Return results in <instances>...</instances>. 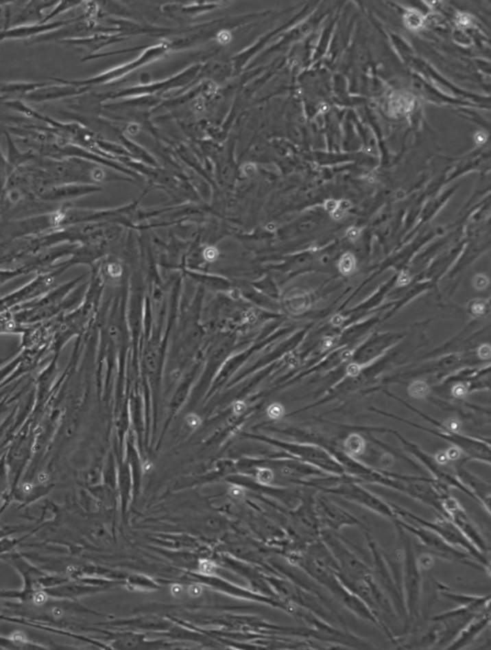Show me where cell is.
I'll return each mask as SVG.
<instances>
[{"label": "cell", "instance_id": "22", "mask_svg": "<svg viewBox=\"0 0 491 650\" xmlns=\"http://www.w3.org/2000/svg\"><path fill=\"white\" fill-rule=\"evenodd\" d=\"M283 413L284 410L283 406H279L278 404H273V406H270L268 409V414L271 418H280L281 416L283 415Z\"/></svg>", "mask_w": 491, "mask_h": 650}, {"label": "cell", "instance_id": "23", "mask_svg": "<svg viewBox=\"0 0 491 650\" xmlns=\"http://www.w3.org/2000/svg\"><path fill=\"white\" fill-rule=\"evenodd\" d=\"M474 286L475 288H477L479 290H482L483 288H487L488 285V280L487 277L483 275H477L475 276L473 280Z\"/></svg>", "mask_w": 491, "mask_h": 650}, {"label": "cell", "instance_id": "36", "mask_svg": "<svg viewBox=\"0 0 491 650\" xmlns=\"http://www.w3.org/2000/svg\"><path fill=\"white\" fill-rule=\"evenodd\" d=\"M246 406L244 403L242 402H238V403L235 404V410L237 413H242L245 410Z\"/></svg>", "mask_w": 491, "mask_h": 650}, {"label": "cell", "instance_id": "37", "mask_svg": "<svg viewBox=\"0 0 491 650\" xmlns=\"http://www.w3.org/2000/svg\"><path fill=\"white\" fill-rule=\"evenodd\" d=\"M331 213L332 218L337 219V220H338V219H341L344 216V211H342V209L339 208L335 209V211H332Z\"/></svg>", "mask_w": 491, "mask_h": 650}, {"label": "cell", "instance_id": "16", "mask_svg": "<svg viewBox=\"0 0 491 650\" xmlns=\"http://www.w3.org/2000/svg\"><path fill=\"white\" fill-rule=\"evenodd\" d=\"M404 21H405L406 25L410 29H414V30L420 28L424 23L422 14L416 11L407 12L405 16H404Z\"/></svg>", "mask_w": 491, "mask_h": 650}, {"label": "cell", "instance_id": "5", "mask_svg": "<svg viewBox=\"0 0 491 650\" xmlns=\"http://www.w3.org/2000/svg\"><path fill=\"white\" fill-rule=\"evenodd\" d=\"M394 507V510H396L397 517L400 518L402 520H405V521L415 522V524H418V526L425 527V529H430V531L435 532V534H438L440 538L444 539V540L450 544V545L455 546V548H462V550L466 551L473 559L480 563V564L483 566L488 572H490V556L483 555L482 553H480V551L464 536V534L459 531L458 527L455 526L453 522H452L451 520L448 519V518L444 516V515H440V517L437 518L434 521H429V520H425L423 519V518L416 516V515L413 514V513L410 511H407V510L400 509V508L396 507Z\"/></svg>", "mask_w": 491, "mask_h": 650}, {"label": "cell", "instance_id": "20", "mask_svg": "<svg viewBox=\"0 0 491 650\" xmlns=\"http://www.w3.org/2000/svg\"><path fill=\"white\" fill-rule=\"evenodd\" d=\"M256 478L261 485H270L274 480V474L269 469H261L257 473Z\"/></svg>", "mask_w": 491, "mask_h": 650}, {"label": "cell", "instance_id": "33", "mask_svg": "<svg viewBox=\"0 0 491 650\" xmlns=\"http://www.w3.org/2000/svg\"><path fill=\"white\" fill-rule=\"evenodd\" d=\"M171 592H172L173 596L180 598V596L182 594V586H180V585H174V586H172Z\"/></svg>", "mask_w": 491, "mask_h": 650}, {"label": "cell", "instance_id": "11", "mask_svg": "<svg viewBox=\"0 0 491 650\" xmlns=\"http://www.w3.org/2000/svg\"><path fill=\"white\" fill-rule=\"evenodd\" d=\"M69 21H50L48 23L34 24V25L14 26V27L0 29V43L5 40H26L40 37L43 34L52 32L69 23Z\"/></svg>", "mask_w": 491, "mask_h": 650}, {"label": "cell", "instance_id": "39", "mask_svg": "<svg viewBox=\"0 0 491 650\" xmlns=\"http://www.w3.org/2000/svg\"><path fill=\"white\" fill-rule=\"evenodd\" d=\"M348 372L350 375H357V373L359 372V368L357 367V365L351 364L348 368Z\"/></svg>", "mask_w": 491, "mask_h": 650}, {"label": "cell", "instance_id": "14", "mask_svg": "<svg viewBox=\"0 0 491 650\" xmlns=\"http://www.w3.org/2000/svg\"><path fill=\"white\" fill-rule=\"evenodd\" d=\"M345 446L346 451H348V454H350L351 456H358V454H362V452H364L365 441L360 435L351 434L346 438Z\"/></svg>", "mask_w": 491, "mask_h": 650}, {"label": "cell", "instance_id": "19", "mask_svg": "<svg viewBox=\"0 0 491 650\" xmlns=\"http://www.w3.org/2000/svg\"><path fill=\"white\" fill-rule=\"evenodd\" d=\"M409 392L411 396L415 397V398H423L426 396V394L428 393V386L427 384L424 382H415L413 384L411 385L410 388H409Z\"/></svg>", "mask_w": 491, "mask_h": 650}, {"label": "cell", "instance_id": "35", "mask_svg": "<svg viewBox=\"0 0 491 650\" xmlns=\"http://www.w3.org/2000/svg\"><path fill=\"white\" fill-rule=\"evenodd\" d=\"M350 207H351L350 202L345 201V200H344V201L339 202L338 208L342 209V211H345L346 209H350Z\"/></svg>", "mask_w": 491, "mask_h": 650}, {"label": "cell", "instance_id": "6", "mask_svg": "<svg viewBox=\"0 0 491 650\" xmlns=\"http://www.w3.org/2000/svg\"><path fill=\"white\" fill-rule=\"evenodd\" d=\"M321 539L338 566V577L344 585L357 581L372 574V569L346 546L337 532L322 529Z\"/></svg>", "mask_w": 491, "mask_h": 650}, {"label": "cell", "instance_id": "8", "mask_svg": "<svg viewBox=\"0 0 491 650\" xmlns=\"http://www.w3.org/2000/svg\"><path fill=\"white\" fill-rule=\"evenodd\" d=\"M315 508L320 524L322 529H327L334 532H340L346 526H358L366 529L365 524L352 514L346 511L343 508L337 507L328 500H319L315 503Z\"/></svg>", "mask_w": 491, "mask_h": 650}, {"label": "cell", "instance_id": "2", "mask_svg": "<svg viewBox=\"0 0 491 650\" xmlns=\"http://www.w3.org/2000/svg\"><path fill=\"white\" fill-rule=\"evenodd\" d=\"M399 541L402 544L401 589L408 620V632L420 618L421 594H422V574L420 561L416 553V546L408 532L396 526Z\"/></svg>", "mask_w": 491, "mask_h": 650}, {"label": "cell", "instance_id": "21", "mask_svg": "<svg viewBox=\"0 0 491 650\" xmlns=\"http://www.w3.org/2000/svg\"><path fill=\"white\" fill-rule=\"evenodd\" d=\"M156 351L154 349H150L146 353V364L149 369L153 371L156 369Z\"/></svg>", "mask_w": 491, "mask_h": 650}, {"label": "cell", "instance_id": "10", "mask_svg": "<svg viewBox=\"0 0 491 650\" xmlns=\"http://www.w3.org/2000/svg\"><path fill=\"white\" fill-rule=\"evenodd\" d=\"M490 625V610L487 612L478 614L474 616L472 618L458 633L453 641L450 642L445 649H463L468 647L469 645L472 644L474 641L482 632L485 631L486 628Z\"/></svg>", "mask_w": 491, "mask_h": 650}, {"label": "cell", "instance_id": "26", "mask_svg": "<svg viewBox=\"0 0 491 650\" xmlns=\"http://www.w3.org/2000/svg\"><path fill=\"white\" fill-rule=\"evenodd\" d=\"M457 19H458L459 25L464 26V27L470 26L471 21H472V19H471L470 16H468V14H461Z\"/></svg>", "mask_w": 491, "mask_h": 650}, {"label": "cell", "instance_id": "7", "mask_svg": "<svg viewBox=\"0 0 491 650\" xmlns=\"http://www.w3.org/2000/svg\"><path fill=\"white\" fill-rule=\"evenodd\" d=\"M440 502H442L444 516L451 520L455 526L458 527L459 531L480 553L490 556L488 555L490 550H488L485 537L479 531L475 522L468 516L466 510L459 505V503L451 497L440 498Z\"/></svg>", "mask_w": 491, "mask_h": 650}, {"label": "cell", "instance_id": "1", "mask_svg": "<svg viewBox=\"0 0 491 650\" xmlns=\"http://www.w3.org/2000/svg\"><path fill=\"white\" fill-rule=\"evenodd\" d=\"M294 562L320 587H324L332 596L338 599L345 608L363 620L373 623L379 628L376 618L370 609L350 590L346 589L338 577V566L331 550L322 539L313 542L293 555Z\"/></svg>", "mask_w": 491, "mask_h": 650}, {"label": "cell", "instance_id": "24", "mask_svg": "<svg viewBox=\"0 0 491 650\" xmlns=\"http://www.w3.org/2000/svg\"><path fill=\"white\" fill-rule=\"evenodd\" d=\"M187 592H189V596H192V598H197V596H201L202 593H203V588L198 584H193L189 587Z\"/></svg>", "mask_w": 491, "mask_h": 650}, {"label": "cell", "instance_id": "13", "mask_svg": "<svg viewBox=\"0 0 491 650\" xmlns=\"http://www.w3.org/2000/svg\"><path fill=\"white\" fill-rule=\"evenodd\" d=\"M413 105V100H411L410 95H406V93L402 95L399 93H397L396 95L392 96L391 103H390V107H391L392 113L399 115L410 112Z\"/></svg>", "mask_w": 491, "mask_h": 650}, {"label": "cell", "instance_id": "32", "mask_svg": "<svg viewBox=\"0 0 491 650\" xmlns=\"http://www.w3.org/2000/svg\"><path fill=\"white\" fill-rule=\"evenodd\" d=\"M409 281H410V277H409L408 274H407L406 272L401 273V275L398 279L399 285L405 286L409 283Z\"/></svg>", "mask_w": 491, "mask_h": 650}, {"label": "cell", "instance_id": "3", "mask_svg": "<svg viewBox=\"0 0 491 650\" xmlns=\"http://www.w3.org/2000/svg\"><path fill=\"white\" fill-rule=\"evenodd\" d=\"M366 540H367L368 550L372 558V574L378 586L386 594L392 603L394 610L405 628V633H408V620L405 601L402 593L401 584L396 579V574L390 566V561L382 553L381 548L378 546L376 542L368 533V529H363Z\"/></svg>", "mask_w": 491, "mask_h": 650}, {"label": "cell", "instance_id": "25", "mask_svg": "<svg viewBox=\"0 0 491 650\" xmlns=\"http://www.w3.org/2000/svg\"><path fill=\"white\" fill-rule=\"evenodd\" d=\"M187 423H189L190 427L195 428L199 427L200 423H201V420H200L198 416L195 415V414H190L189 417H187Z\"/></svg>", "mask_w": 491, "mask_h": 650}, {"label": "cell", "instance_id": "29", "mask_svg": "<svg viewBox=\"0 0 491 650\" xmlns=\"http://www.w3.org/2000/svg\"><path fill=\"white\" fill-rule=\"evenodd\" d=\"M466 387H464V385H461V384H459V385H457V386H455V388L453 390V393L455 396L458 397V398H459V397H463L464 395L466 394Z\"/></svg>", "mask_w": 491, "mask_h": 650}, {"label": "cell", "instance_id": "17", "mask_svg": "<svg viewBox=\"0 0 491 650\" xmlns=\"http://www.w3.org/2000/svg\"><path fill=\"white\" fill-rule=\"evenodd\" d=\"M355 257L353 255H351L350 253L344 255L340 262H339V269H340L342 273L345 274V275L352 273V272L355 271Z\"/></svg>", "mask_w": 491, "mask_h": 650}, {"label": "cell", "instance_id": "9", "mask_svg": "<svg viewBox=\"0 0 491 650\" xmlns=\"http://www.w3.org/2000/svg\"><path fill=\"white\" fill-rule=\"evenodd\" d=\"M336 493L345 496V497L353 500V502L360 503L363 507H367L368 509L372 510V511L376 513L378 515L387 518V519L391 520L392 522L397 518L394 507H391V505L383 502L382 500H378L374 496L365 492L362 489L355 487V486L341 487Z\"/></svg>", "mask_w": 491, "mask_h": 650}, {"label": "cell", "instance_id": "15", "mask_svg": "<svg viewBox=\"0 0 491 650\" xmlns=\"http://www.w3.org/2000/svg\"><path fill=\"white\" fill-rule=\"evenodd\" d=\"M308 305H309V299H308V296L303 292L296 293L289 299V307L294 312H304L308 309Z\"/></svg>", "mask_w": 491, "mask_h": 650}, {"label": "cell", "instance_id": "34", "mask_svg": "<svg viewBox=\"0 0 491 650\" xmlns=\"http://www.w3.org/2000/svg\"><path fill=\"white\" fill-rule=\"evenodd\" d=\"M459 423L457 421L451 420L449 423H447V428H449L451 432H456L459 430Z\"/></svg>", "mask_w": 491, "mask_h": 650}, {"label": "cell", "instance_id": "4", "mask_svg": "<svg viewBox=\"0 0 491 650\" xmlns=\"http://www.w3.org/2000/svg\"><path fill=\"white\" fill-rule=\"evenodd\" d=\"M394 526L400 527L408 532L410 535L415 536L425 550L429 551L430 555L438 556L440 559L447 562L468 566L474 569L488 572L483 566L473 559L466 551L459 550L458 548L450 545L444 539L440 538L435 532L425 527L418 526L415 522L405 521L397 517L392 521Z\"/></svg>", "mask_w": 491, "mask_h": 650}, {"label": "cell", "instance_id": "18", "mask_svg": "<svg viewBox=\"0 0 491 650\" xmlns=\"http://www.w3.org/2000/svg\"><path fill=\"white\" fill-rule=\"evenodd\" d=\"M217 572V565L213 561L204 559L200 562L199 572L206 577H213Z\"/></svg>", "mask_w": 491, "mask_h": 650}, {"label": "cell", "instance_id": "38", "mask_svg": "<svg viewBox=\"0 0 491 650\" xmlns=\"http://www.w3.org/2000/svg\"><path fill=\"white\" fill-rule=\"evenodd\" d=\"M475 141L477 143H483L487 141V136L483 133H478L476 135Z\"/></svg>", "mask_w": 491, "mask_h": 650}, {"label": "cell", "instance_id": "30", "mask_svg": "<svg viewBox=\"0 0 491 650\" xmlns=\"http://www.w3.org/2000/svg\"><path fill=\"white\" fill-rule=\"evenodd\" d=\"M479 355H480L481 358H490V346L485 345V346L481 347L480 350H479Z\"/></svg>", "mask_w": 491, "mask_h": 650}, {"label": "cell", "instance_id": "27", "mask_svg": "<svg viewBox=\"0 0 491 650\" xmlns=\"http://www.w3.org/2000/svg\"><path fill=\"white\" fill-rule=\"evenodd\" d=\"M230 495L235 498H240L244 496V490L239 487H232L230 490Z\"/></svg>", "mask_w": 491, "mask_h": 650}, {"label": "cell", "instance_id": "31", "mask_svg": "<svg viewBox=\"0 0 491 650\" xmlns=\"http://www.w3.org/2000/svg\"><path fill=\"white\" fill-rule=\"evenodd\" d=\"M359 229L350 228V230L348 231V238H350V240H357V238L359 237Z\"/></svg>", "mask_w": 491, "mask_h": 650}, {"label": "cell", "instance_id": "28", "mask_svg": "<svg viewBox=\"0 0 491 650\" xmlns=\"http://www.w3.org/2000/svg\"><path fill=\"white\" fill-rule=\"evenodd\" d=\"M338 206L339 202L335 201V200H328V201L326 202V205H324L327 211H331V213L338 209Z\"/></svg>", "mask_w": 491, "mask_h": 650}, {"label": "cell", "instance_id": "40", "mask_svg": "<svg viewBox=\"0 0 491 650\" xmlns=\"http://www.w3.org/2000/svg\"><path fill=\"white\" fill-rule=\"evenodd\" d=\"M343 320L344 319L342 318L340 315H336V316L333 317V319H332V323L336 325V326H338V325L343 323Z\"/></svg>", "mask_w": 491, "mask_h": 650}, {"label": "cell", "instance_id": "12", "mask_svg": "<svg viewBox=\"0 0 491 650\" xmlns=\"http://www.w3.org/2000/svg\"><path fill=\"white\" fill-rule=\"evenodd\" d=\"M440 596L449 601H454L459 606H472V607L487 608L490 605V594L487 596H473V594H464L455 593L445 585H439Z\"/></svg>", "mask_w": 491, "mask_h": 650}]
</instances>
